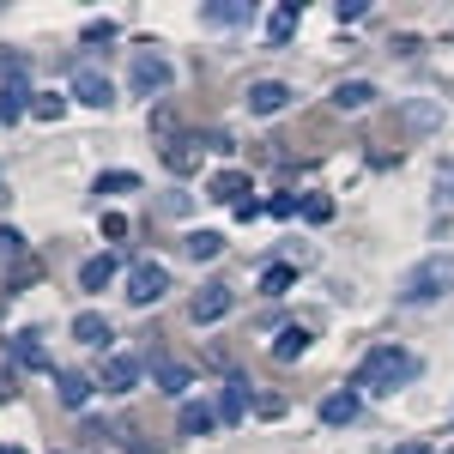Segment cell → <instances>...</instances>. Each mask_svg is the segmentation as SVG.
<instances>
[{
	"instance_id": "obj_11",
	"label": "cell",
	"mask_w": 454,
	"mask_h": 454,
	"mask_svg": "<svg viewBox=\"0 0 454 454\" xmlns=\"http://www.w3.org/2000/svg\"><path fill=\"white\" fill-rule=\"evenodd\" d=\"M12 364H19V370H55V364H49V351H43V333H36V327H19V333H12Z\"/></svg>"
},
{
	"instance_id": "obj_6",
	"label": "cell",
	"mask_w": 454,
	"mask_h": 454,
	"mask_svg": "<svg viewBox=\"0 0 454 454\" xmlns=\"http://www.w3.org/2000/svg\"><path fill=\"white\" fill-rule=\"evenodd\" d=\"M36 91L25 85V73H12V79H0V128H12L19 115H31Z\"/></svg>"
},
{
	"instance_id": "obj_1",
	"label": "cell",
	"mask_w": 454,
	"mask_h": 454,
	"mask_svg": "<svg viewBox=\"0 0 454 454\" xmlns=\"http://www.w3.org/2000/svg\"><path fill=\"white\" fill-rule=\"evenodd\" d=\"M419 376V357L406 346H370V357L357 364V376L351 387H370V394H394V387H406Z\"/></svg>"
},
{
	"instance_id": "obj_5",
	"label": "cell",
	"mask_w": 454,
	"mask_h": 454,
	"mask_svg": "<svg viewBox=\"0 0 454 454\" xmlns=\"http://www.w3.org/2000/svg\"><path fill=\"white\" fill-rule=\"evenodd\" d=\"M73 98L91 104V109H109L115 104V85H109V73L98 67V61H79V67H73Z\"/></svg>"
},
{
	"instance_id": "obj_25",
	"label": "cell",
	"mask_w": 454,
	"mask_h": 454,
	"mask_svg": "<svg viewBox=\"0 0 454 454\" xmlns=\"http://www.w3.org/2000/svg\"><path fill=\"white\" fill-rule=\"evenodd\" d=\"M291 285H297V267H291V261H273V267L261 273V297H285Z\"/></svg>"
},
{
	"instance_id": "obj_30",
	"label": "cell",
	"mask_w": 454,
	"mask_h": 454,
	"mask_svg": "<svg viewBox=\"0 0 454 454\" xmlns=\"http://www.w3.org/2000/svg\"><path fill=\"white\" fill-rule=\"evenodd\" d=\"M0 261H25V237L12 224H0Z\"/></svg>"
},
{
	"instance_id": "obj_37",
	"label": "cell",
	"mask_w": 454,
	"mask_h": 454,
	"mask_svg": "<svg viewBox=\"0 0 454 454\" xmlns=\"http://www.w3.org/2000/svg\"><path fill=\"white\" fill-rule=\"evenodd\" d=\"M0 200H6V188H0Z\"/></svg>"
},
{
	"instance_id": "obj_23",
	"label": "cell",
	"mask_w": 454,
	"mask_h": 454,
	"mask_svg": "<svg viewBox=\"0 0 454 454\" xmlns=\"http://www.w3.org/2000/svg\"><path fill=\"white\" fill-rule=\"evenodd\" d=\"M309 351V327H279V340H273V357L279 364H297Z\"/></svg>"
},
{
	"instance_id": "obj_22",
	"label": "cell",
	"mask_w": 454,
	"mask_h": 454,
	"mask_svg": "<svg viewBox=\"0 0 454 454\" xmlns=\"http://www.w3.org/2000/svg\"><path fill=\"white\" fill-rule=\"evenodd\" d=\"M152 382L164 387V394H188L194 387V370L188 364H152Z\"/></svg>"
},
{
	"instance_id": "obj_31",
	"label": "cell",
	"mask_w": 454,
	"mask_h": 454,
	"mask_svg": "<svg viewBox=\"0 0 454 454\" xmlns=\"http://www.w3.org/2000/svg\"><path fill=\"white\" fill-rule=\"evenodd\" d=\"M267 212H273V218H297V212H303V200H297V194H273V200H267Z\"/></svg>"
},
{
	"instance_id": "obj_35",
	"label": "cell",
	"mask_w": 454,
	"mask_h": 454,
	"mask_svg": "<svg viewBox=\"0 0 454 454\" xmlns=\"http://www.w3.org/2000/svg\"><path fill=\"white\" fill-rule=\"evenodd\" d=\"M0 400H12V370L0 364Z\"/></svg>"
},
{
	"instance_id": "obj_26",
	"label": "cell",
	"mask_w": 454,
	"mask_h": 454,
	"mask_svg": "<svg viewBox=\"0 0 454 454\" xmlns=\"http://www.w3.org/2000/svg\"><path fill=\"white\" fill-rule=\"evenodd\" d=\"M406 128H442V104H400Z\"/></svg>"
},
{
	"instance_id": "obj_38",
	"label": "cell",
	"mask_w": 454,
	"mask_h": 454,
	"mask_svg": "<svg viewBox=\"0 0 454 454\" xmlns=\"http://www.w3.org/2000/svg\"><path fill=\"white\" fill-rule=\"evenodd\" d=\"M449 182H454V176H449Z\"/></svg>"
},
{
	"instance_id": "obj_21",
	"label": "cell",
	"mask_w": 454,
	"mask_h": 454,
	"mask_svg": "<svg viewBox=\"0 0 454 454\" xmlns=\"http://www.w3.org/2000/svg\"><path fill=\"white\" fill-rule=\"evenodd\" d=\"M115 267H121L115 254H91V261L79 267V285H85V291H104V285L115 279Z\"/></svg>"
},
{
	"instance_id": "obj_15",
	"label": "cell",
	"mask_w": 454,
	"mask_h": 454,
	"mask_svg": "<svg viewBox=\"0 0 454 454\" xmlns=\"http://www.w3.org/2000/svg\"><path fill=\"white\" fill-rule=\"evenodd\" d=\"M200 152H207L200 140H170V145H164V170H170V176H194V170H200Z\"/></svg>"
},
{
	"instance_id": "obj_27",
	"label": "cell",
	"mask_w": 454,
	"mask_h": 454,
	"mask_svg": "<svg viewBox=\"0 0 454 454\" xmlns=\"http://www.w3.org/2000/svg\"><path fill=\"white\" fill-rule=\"evenodd\" d=\"M67 104H73V98H61V91H36L31 115H36V121H61V115H67Z\"/></svg>"
},
{
	"instance_id": "obj_3",
	"label": "cell",
	"mask_w": 454,
	"mask_h": 454,
	"mask_svg": "<svg viewBox=\"0 0 454 454\" xmlns=\"http://www.w3.org/2000/svg\"><path fill=\"white\" fill-rule=\"evenodd\" d=\"M164 291H170V267H164V261H134V267H128V303H134V309L158 303Z\"/></svg>"
},
{
	"instance_id": "obj_13",
	"label": "cell",
	"mask_w": 454,
	"mask_h": 454,
	"mask_svg": "<svg viewBox=\"0 0 454 454\" xmlns=\"http://www.w3.org/2000/svg\"><path fill=\"white\" fill-rule=\"evenodd\" d=\"M176 424H182V436H212V430H218V412H212L207 400H182Z\"/></svg>"
},
{
	"instance_id": "obj_29",
	"label": "cell",
	"mask_w": 454,
	"mask_h": 454,
	"mask_svg": "<svg viewBox=\"0 0 454 454\" xmlns=\"http://www.w3.org/2000/svg\"><path fill=\"white\" fill-rule=\"evenodd\" d=\"M303 218H309V224H327V218H333V200H327V194H303Z\"/></svg>"
},
{
	"instance_id": "obj_9",
	"label": "cell",
	"mask_w": 454,
	"mask_h": 454,
	"mask_svg": "<svg viewBox=\"0 0 454 454\" xmlns=\"http://www.w3.org/2000/svg\"><path fill=\"white\" fill-rule=\"evenodd\" d=\"M104 394H128V387H140V357H128V351H115L104 364V376H98Z\"/></svg>"
},
{
	"instance_id": "obj_2",
	"label": "cell",
	"mask_w": 454,
	"mask_h": 454,
	"mask_svg": "<svg viewBox=\"0 0 454 454\" xmlns=\"http://www.w3.org/2000/svg\"><path fill=\"white\" fill-rule=\"evenodd\" d=\"M454 291V254H430V261H419L406 279H400V303H436V297H449Z\"/></svg>"
},
{
	"instance_id": "obj_7",
	"label": "cell",
	"mask_w": 454,
	"mask_h": 454,
	"mask_svg": "<svg viewBox=\"0 0 454 454\" xmlns=\"http://www.w3.org/2000/svg\"><path fill=\"white\" fill-rule=\"evenodd\" d=\"M207 200H218V207L237 212L243 200H254V188H248V176H243V170H218V176L207 182Z\"/></svg>"
},
{
	"instance_id": "obj_12",
	"label": "cell",
	"mask_w": 454,
	"mask_h": 454,
	"mask_svg": "<svg viewBox=\"0 0 454 454\" xmlns=\"http://www.w3.org/2000/svg\"><path fill=\"white\" fill-rule=\"evenodd\" d=\"M297 25H303V6H297V0L273 6V19H267V43H273V49H285V43L297 36Z\"/></svg>"
},
{
	"instance_id": "obj_4",
	"label": "cell",
	"mask_w": 454,
	"mask_h": 454,
	"mask_svg": "<svg viewBox=\"0 0 454 454\" xmlns=\"http://www.w3.org/2000/svg\"><path fill=\"white\" fill-rule=\"evenodd\" d=\"M170 61H164V55H152V49H140V55H134V67H128V85H134V98H164V91H170Z\"/></svg>"
},
{
	"instance_id": "obj_34",
	"label": "cell",
	"mask_w": 454,
	"mask_h": 454,
	"mask_svg": "<svg viewBox=\"0 0 454 454\" xmlns=\"http://www.w3.org/2000/svg\"><path fill=\"white\" fill-rule=\"evenodd\" d=\"M104 237H109V243H121V237H128V218H121V212H104Z\"/></svg>"
},
{
	"instance_id": "obj_33",
	"label": "cell",
	"mask_w": 454,
	"mask_h": 454,
	"mask_svg": "<svg viewBox=\"0 0 454 454\" xmlns=\"http://www.w3.org/2000/svg\"><path fill=\"white\" fill-rule=\"evenodd\" d=\"M333 19H340V25H357V19H364V0H340Z\"/></svg>"
},
{
	"instance_id": "obj_18",
	"label": "cell",
	"mask_w": 454,
	"mask_h": 454,
	"mask_svg": "<svg viewBox=\"0 0 454 454\" xmlns=\"http://www.w3.org/2000/svg\"><path fill=\"white\" fill-rule=\"evenodd\" d=\"M55 387H61V406H73V412H79V406H85V400H91V376H85V370H61V376H55Z\"/></svg>"
},
{
	"instance_id": "obj_17",
	"label": "cell",
	"mask_w": 454,
	"mask_h": 454,
	"mask_svg": "<svg viewBox=\"0 0 454 454\" xmlns=\"http://www.w3.org/2000/svg\"><path fill=\"white\" fill-rule=\"evenodd\" d=\"M351 419H357V387L327 394V400H321V424H327V430H340V424H351Z\"/></svg>"
},
{
	"instance_id": "obj_20",
	"label": "cell",
	"mask_w": 454,
	"mask_h": 454,
	"mask_svg": "<svg viewBox=\"0 0 454 454\" xmlns=\"http://www.w3.org/2000/svg\"><path fill=\"white\" fill-rule=\"evenodd\" d=\"M200 19H207V25H248L254 6H248V0H218V6H200Z\"/></svg>"
},
{
	"instance_id": "obj_16",
	"label": "cell",
	"mask_w": 454,
	"mask_h": 454,
	"mask_svg": "<svg viewBox=\"0 0 454 454\" xmlns=\"http://www.w3.org/2000/svg\"><path fill=\"white\" fill-rule=\"evenodd\" d=\"M73 340H79V346H109V340H115V327H109L98 309H85V315H73Z\"/></svg>"
},
{
	"instance_id": "obj_8",
	"label": "cell",
	"mask_w": 454,
	"mask_h": 454,
	"mask_svg": "<svg viewBox=\"0 0 454 454\" xmlns=\"http://www.w3.org/2000/svg\"><path fill=\"white\" fill-rule=\"evenodd\" d=\"M291 104V85L285 79H254L248 85V115H279Z\"/></svg>"
},
{
	"instance_id": "obj_32",
	"label": "cell",
	"mask_w": 454,
	"mask_h": 454,
	"mask_svg": "<svg viewBox=\"0 0 454 454\" xmlns=\"http://www.w3.org/2000/svg\"><path fill=\"white\" fill-rule=\"evenodd\" d=\"M85 43H115V19H91L85 25Z\"/></svg>"
},
{
	"instance_id": "obj_24",
	"label": "cell",
	"mask_w": 454,
	"mask_h": 454,
	"mask_svg": "<svg viewBox=\"0 0 454 454\" xmlns=\"http://www.w3.org/2000/svg\"><path fill=\"white\" fill-rule=\"evenodd\" d=\"M182 248H188L194 261H218V254H224V237H218V231H188Z\"/></svg>"
},
{
	"instance_id": "obj_36",
	"label": "cell",
	"mask_w": 454,
	"mask_h": 454,
	"mask_svg": "<svg viewBox=\"0 0 454 454\" xmlns=\"http://www.w3.org/2000/svg\"><path fill=\"white\" fill-rule=\"evenodd\" d=\"M0 454H25V449H0Z\"/></svg>"
},
{
	"instance_id": "obj_14",
	"label": "cell",
	"mask_w": 454,
	"mask_h": 454,
	"mask_svg": "<svg viewBox=\"0 0 454 454\" xmlns=\"http://www.w3.org/2000/svg\"><path fill=\"white\" fill-rule=\"evenodd\" d=\"M243 412H248V382L231 376V382L218 387V424H243Z\"/></svg>"
},
{
	"instance_id": "obj_19",
	"label": "cell",
	"mask_w": 454,
	"mask_h": 454,
	"mask_svg": "<svg viewBox=\"0 0 454 454\" xmlns=\"http://www.w3.org/2000/svg\"><path fill=\"white\" fill-rule=\"evenodd\" d=\"M376 104V85L370 79H346V85H333V109H370Z\"/></svg>"
},
{
	"instance_id": "obj_28",
	"label": "cell",
	"mask_w": 454,
	"mask_h": 454,
	"mask_svg": "<svg viewBox=\"0 0 454 454\" xmlns=\"http://www.w3.org/2000/svg\"><path fill=\"white\" fill-rule=\"evenodd\" d=\"M140 188V176L134 170H109V176H98V194H134Z\"/></svg>"
},
{
	"instance_id": "obj_10",
	"label": "cell",
	"mask_w": 454,
	"mask_h": 454,
	"mask_svg": "<svg viewBox=\"0 0 454 454\" xmlns=\"http://www.w3.org/2000/svg\"><path fill=\"white\" fill-rule=\"evenodd\" d=\"M231 303H237L231 285H200V291H194V321H200V327H207V321H224Z\"/></svg>"
}]
</instances>
